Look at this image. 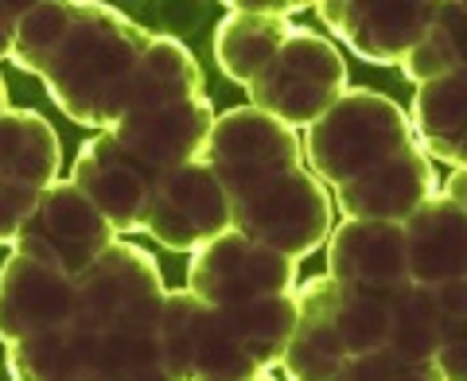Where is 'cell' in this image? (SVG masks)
Masks as SVG:
<instances>
[{"label": "cell", "mask_w": 467, "mask_h": 381, "mask_svg": "<svg viewBox=\"0 0 467 381\" xmlns=\"http://www.w3.org/2000/svg\"><path fill=\"white\" fill-rule=\"evenodd\" d=\"M335 292L331 276H312L292 288L296 300V327L281 355L285 381H331L347 362V350L335 331Z\"/></svg>", "instance_id": "d6986e66"}, {"label": "cell", "mask_w": 467, "mask_h": 381, "mask_svg": "<svg viewBox=\"0 0 467 381\" xmlns=\"http://www.w3.org/2000/svg\"><path fill=\"white\" fill-rule=\"evenodd\" d=\"M405 144H413V133L398 101L374 90H347L319 121L304 129L300 152L304 168L335 190L386 164Z\"/></svg>", "instance_id": "3957f363"}, {"label": "cell", "mask_w": 467, "mask_h": 381, "mask_svg": "<svg viewBox=\"0 0 467 381\" xmlns=\"http://www.w3.org/2000/svg\"><path fill=\"white\" fill-rule=\"evenodd\" d=\"M187 98H202L199 58L175 36H152V43L144 47L140 63H137V75H133L129 113L175 106V101H187Z\"/></svg>", "instance_id": "7402d4cb"}, {"label": "cell", "mask_w": 467, "mask_h": 381, "mask_svg": "<svg viewBox=\"0 0 467 381\" xmlns=\"http://www.w3.org/2000/svg\"><path fill=\"white\" fill-rule=\"evenodd\" d=\"M296 269L300 261L281 257L273 249L242 238L238 230L218 233L192 253L187 265V292L214 307H238L269 296H288L296 288Z\"/></svg>", "instance_id": "9c48e42d"}, {"label": "cell", "mask_w": 467, "mask_h": 381, "mask_svg": "<svg viewBox=\"0 0 467 381\" xmlns=\"http://www.w3.org/2000/svg\"><path fill=\"white\" fill-rule=\"evenodd\" d=\"M75 331L86 350V374L160 355L156 331L164 312V273L149 249L117 238L86 273L75 276Z\"/></svg>", "instance_id": "7a4b0ae2"}, {"label": "cell", "mask_w": 467, "mask_h": 381, "mask_svg": "<svg viewBox=\"0 0 467 381\" xmlns=\"http://www.w3.org/2000/svg\"><path fill=\"white\" fill-rule=\"evenodd\" d=\"M386 324H389V300L367 296V292H335V331L347 350V358L370 355L386 346Z\"/></svg>", "instance_id": "4316f807"}, {"label": "cell", "mask_w": 467, "mask_h": 381, "mask_svg": "<svg viewBox=\"0 0 467 381\" xmlns=\"http://www.w3.org/2000/svg\"><path fill=\"white\" fill-rule=\"evenodd\" d=\"M214 106L211 98H187L175 106H160V109H140V113H125L109 133L121 149L140 160L149 171H156L164 180L168 171L187 168V164H202L207 152L211 129H214Z\"/></svg>", "instance_id": "4fadbf2b"}, {"label": "cell", "mask_w": 467, "mask_h": 381, "mask_svg": "<svg viewBox=\"0 0 467 381\" xmlns=\"http://www.w3.org/2000/svg\"><path fill=\"white\" fill-rule=\"evenodd\" d=\"M78 288L43 261L12 253L0 265V343H20L75 319Z\"/></svg>", "instance_id": "9a60e30c"}, {"label": "cell", "mask_w": 467, "mask_h": 381, "mask_svg": "<svg viewBox=\"0 0 467 381\" xmlns=\"http://www.w3.org/2000/svg\"><path fill=\"white\" fill-rule=\"evenodd\" d=\"M149 43L152 32H144L117 8L70 0L67 27L47 67L39 70V82L75 125L109 133L129 113L133 75Z\"/></svg>", "instance_id": "6da1fadb"}, {"label": "cell", "mask_w": 467, "mask_h": 381, "mask_svg": "<svg viewBox=\"0 0 467 381\" xmlns=\"http://www.w3.org/2000/svg\"><path fill=\"white\" fill-rule=\"evenodd\" d=\"M441 195V175L436 164L420 152V144H405L398 156H389L386 164L374 171L358 175L343 187H335V207L343 218H367V222H393L401 226L420 202Z\"/></svg>", "instance_id": "2e32d148"}, {"label": "cell", "mask_w": 467, "mask_h": 381, "mask_svg": "<svg viewBox=\"0 0 467 381\" xmlns=\"http://www.w3.org/2000/svg\"><path fill=\"white\" fill-rule=\"evenodd\" d=\"M331 381H444L432 362H405L393 350H370V355H355L339 366Z\"/></svg>", "instance_id": "f1b7e54d"}, {"label": "cell", "mask_w": 467, "mask_h": 381, "mask_svg": "<svg viewBox=\"0 0 467 381\" xmlns=\"http://www.w3.org/2000/svg\"><path fill=\"white\" fill-rule=\"evenodd\" d=\"M117 242L113 226L70 180H55L12 242V253L43 261L63 276H78Z\"/></svg>", "instance_id": "ba28073f"}, {"label": "cell", "mask_w": 467, "mask_h": 381, "mask_svg": "<svg viewBox=\"0 0 467 381\" xmlns=\"http://www.w3.org/2000/svg\"><path fill=\"white\" fill-rule=\"evenodd\" d=\"M86 381H175L160 355L152 358H137V362H125V366H113V370H98V374H86Z\"/></svg>", "instance_id": "f546056e"}, {"label": "cell", "mask_w": 467, "mask_h": 381, "mask_svg": "<svg viewBox=\"0 0 467 381\" xmlns=\"http://www.w3.org/2000/svg\"><path fill=\"white\" fill-rule=\"evenodd\" d=\"M63 168L58 133L32 109H8L0 117V183L47 190Z\"/></svg>", "instance_id": "44dd1931"}, {"label": "cell", "mask_w": 467, "mask_h": 381, "mask_svg": "<svg viewBox=\"0 0 467 381\" xmlns=\"http://www.w3.org/2000/svg\"><path fill=\"white\" fill-rule=\"evenodd\" d=\"M245 94L254 109L276 117L288 129H308L347 94L343 51L312 27H292L269 67L245 86Z\"/></svg>", "instance_id": "5b68a950"}, {"label": "cell", "mask_w": 467, "mask_h": 381, "mask_svg": "<svg viewBox=\"0 0 467 381\" xmlns=\"http://www.w3.org/2000/svg\"><path fill=\"white\" fill-rule=\"evenodd\" d=\"M409 284L441 288L467 281V211L444 195L420 202L401 222Z\"/></svg>", "instance_id": "ac0fdd59"}, {"label": "cell", "mask_w": 467, "mask_h": 381, "mask_svg": "<svg viewBox=\"0 0 467 381\" xmlns=\"http://www.w3.org/2000/svg\"><path fill=\"white\" fill-rule=\"evenodd\" d=\"M70 183L94 202L113 233H144L160 175L129 156L113 133H94L75 156Z\"/></svg>", "instance_id": "7c38bea8"}, {"label": "cell", "mask_w": 467, "mask_h": 381, "mask_svg": "<svg viewBox=\"0 0 467 381\" xmlns=\"http://www.w3.org/2000/svg\"><path fill=\"white\" fill-rule=\"evenodd\" d=\"M327 273L347 292L367 296H393L409 288L405 238L393 222H367V218H343L327 233Z\"/></svg>", "instance_id": "5bb4252c"}, {"label": "cell", "mask_w": 467, "mask_h": 381, "mask_svg": "<svg viewBox=\"0 0 467 381\" xmlns=\"http://www.w3.org/2000/svg\"><path fill=\"white\" fill-rule=\"evenodd\" d=\"M463 358H467V339H451L436 350L432 366L441 370L444 381H467V370H463Z\"/></svg>", "instance_id": "1f68e13d"}, {"label": "cell", "mask_w": 467, "mask_h": 381, "mask_svg": "<svg viewBox=\"0 0 467 381\" xmlns=\"http://www.w3.org/2000/svg\"><path fill=\"white\" fill-rule=\"evenodd\" d=\"M331 226H335L331 190L304 164L230 199V230H238L242 238L292 261L316 253L327 242Z\"/></svg>", "instance_id": "277c9868"}, {"label": "cell", "mask_w": 467, "mask_h": 381, "mask_svg": "<svg viewBox=\"0 0 467 381\" xmlns=\"http://www.w3.org/2000/svg\"><path fill=\"white\" fill-rule=\"evenodd\" d=\"M288 32H292L288 20L254 16V12H226L214 27V63L230 82L250 86L269 67V58L288 39Z\"/></svg>", "instance_id": "603a6c76"}, {"label": "cell", "mask_w": 467, "mask_h": 381, "mask_svg": "<svg viewBox=\"0 0 467 381\" xmlns=\"http://www.w3.org/2000/svg\"><path fill=\"white\" fill-rule=\"evenodd\" d=\"M160 362L175 381H250L257 362L245 355L223 307L171 288L160 312Z\"/></svg>", "instance_id": "8992f818"}, {"label": "cell", "mask_w": 467, "mask_h": 381, "mask_svg": "<svg viewBox=\"0 0 467 381\" xmlns=\"http://www.w3.org/2000/svg\"><path fill=\"white\" fill-rule=\"evenodd\" d=\"M312 8L343 47L378 67H401L441 12V5L429 0H319Z\"/></svg>", "instance_id": "30bf717a"}, {"label": "cell", "mask_w": 467, "mask_h": 381, "mask_svg": "<svg viewBox=\"0 0 467 381\" xmlns=\"http://www.w3.org/2000/svg\"><path fill=\"white\" fill-rule=\"evenodd\" d=\"M467 175H463V168H451V175H448V183H441V195L444 199H451V202H460V207L467 211Z\"/></svg>", "instance_id": "836d02e7"}, {"label": "cell", "mask_w": 467, "mask_h": 381, "mask_svg": "<svg viewBox=\"0 0 467 381\" xmlns=\"http://www.w3.org/2000/svg\"><path fill=\"white\" fill-rule=\"evenodd\" d=\"M238 343L245 346V355L257 362L261 374H269L273 366H281V355L292 339L296 327V300L288 296H269V300H254V304H238V307H223Z\"/></svg>", "instance_id": "d4e9b609"}, {"label": "cell", "mask_w": 467, "mask_h": 381, "mask_svg": "<svg viewBox=\"0 0 467 381\" xmlns=\"http://www.w3.org/2000/svg\"><path fill=\"white\" fill-rule=\"evenodd\" d=\"M312 8L304 0H230L226 12H254V16H273V20H288L296 12Z\"/></svg>", "instance_id": "4dcf8cb0"}, {"label": "cell", "mask_w": 467, "mask_h": 381, "mask_svg": "<svg viewBox=\"0 0 467 381\" xmlns=\"http://www.w3.org/2000/svg\"><path fill=\"white\" fill-rule=\"evenodd\" d=\"M202 164L214 171V180L223 183L230 199H238L245 190L269 183L273 175L304 164L300 133L254 106L226 109L214 117Z\"/></svg>", "instance_id": "52a82bcc"}, {"label": "cell", "mask_w": 467, "mask_h": 381, "mask_svg": "<svg viewBox=\"0 0 467 381\" xmlns=\"http://www.w3.org/2000/svg\"><path fill=\"white\" fill-rule=\"evenodd\" d=\"M409 133L436 164L463 168L467 160V67L417 86L409 106Z\"/></svg>", "instance_id": "ffe728a7"}, {"label": "cell", "mask_w": 467, "mask_h": 381, "mask_svg": "<svg viewBox=\"0 0 467 381\" xmlns=\"http://www.w3.org/2000/svg\"><path fill=\"white\" fill-rule=\"evenodd\" d=\"M467 324V281L441 288L409 284L389 296L386 350L405 362H432L436 350L451 339H463Z\"/></svg>", "instance_id": "e0dca14e"}, {"label": "cell", "mask_w": 467, "mask_h": 381, "mask_svg": "<svg viewBox=\"0 0 467 381\" xmlns=\"http://www.w3.org/2000/svg\"><path fill=\"white\" fill-rule=\"evenodd\" d=\"M250 381H276V377H273V374H254Z\"/></svg>", "instance_id": "d590c367"}, {"label": "cell", "mask_w": 467, "mask_h": 381, "mask_svg": "<svg viewBox=\"0 0 467 381\" xmlns=\"http://www.w3.org/2000/svg\"><path fill=\"white\" fill-rule=\"evenodd\" d=\"M12 106H8V86H5V78H0V117H5Z\"/></svg>", "instance_id": "e575fe53"}, {"label": "cell", "mask_w": 467, "mask_h": 381, "mask_svg": "<svg viewBox=\"0 0 467 381\" xmlns=\"http://www.w3.org/2000/svg\"><path fill=\"white\" fill-rule=\"evenodd\" d=\"M467 55H463V5H441L436 20L425 27V36L413 43V51L401 58V75L409 82L425 86L463 70Z\"/></svg>", "instance_id": "484cf974"}, {"label": "cell", "mask_w": 467, "mask_h": 381, "mask_svg": "<svg viewBox=\"0 0 467 381\" xmlns=\"http://www.w3.org/2000/svg\"><path fill=\"white\" fill-rule=\"evenodd\" d=\"M70 0H43V5H27V12L16 24V43H12V63L27 75L39 78V70L47 67L58 36L67 27Z\"/></svg>", "instance_id": "83f0119b"}, {"label": "cell", "mask_w": 467, "mask_h": 381, "mask_svg": "<svg viewBox=\"0 0 467 381\" xmlns=\"http://www.w3.org/2000/svg\"><path fill=\"white\" fill-rule=\"evenodd\" d=\"M5 366L12 381H86V370H90L75 324L8 343Z\"/></svg>", "instance_id": "cb8c5ba5"}, {"label": "cell", "mask_w": 467, "mask_h": 381, "mask_svg": "<svg viewBox=\"0 0 467 381\" xmlns=\"http://www.w3.org/2000/svg\"><path fill=\"white\" fill-rule=\"evenodd\" d=\"M27 12V5H16V0H5L0 5V63L12 58V43H16V24Z\"/></svg>", "instance_id": "d6a6232c"}, {"label": "cell", "mask_w": 467, "mask_h": 381, "mask_svg": "<svg viewBox=\"0 0 467 381\" xmlns=\"http://www.w3.org/2000/svg\"><path fill=\"white\" fill-rule=\"evenodd\" d=\"M230 230V195L207 164H187L156 183L144 233L175 253H199L207 242Z\"/></svg>", "instance_id": "8fae6325"}]
</instances>
